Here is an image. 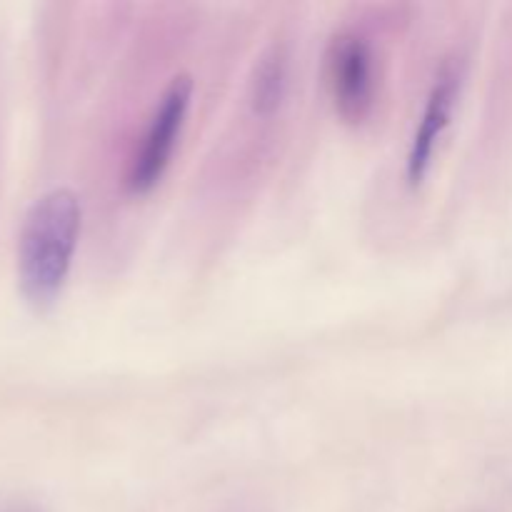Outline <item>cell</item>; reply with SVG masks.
Here are the masks:
<instances>
[{
    "label": "cell",
    "instance_id": "obj_4",
    "mask_svg": "<svg viewBox=\"0 0 512 512\" xmlns=\"http://www.w3.org/2000/svg\"><path fill=\"white\" fill-rule=\"evenodd\" d=\"M458 93V73L443 70V73L438 75V80H435L428 100H425L423 115H420V123L418 128H415L413 140H410L408 160H405V175H408V183L413 185V188H418L425 180V175L430 173L435 148H438L440 138H443V133L448 130L450 120H453Z\"/></svg>",
    "mask_w": 512,
    "mask_h": 512
},
{
    "label": "cell",
    "instance_id": "obj_3",
    "mask_svg": "<svg viewBox=\"0 0 512 512\" xmlns=\"http://www.w3.org/2000/svg\"><path fill=\"white\" fill-rule=\"evenodd\" d=\"M328 88L338 118L348 125L368 120L375 105V58L368 40L340 33L328 48Z\"/></svg>",
    "mask_w": 512,
    "mask_h": 512
},
{
    "label": "cell",
    "instance_id": "obj_5",
    "mask_svg": "<svg viewBox=\"0 0 512 512\" xmlns=\"http://www.w3.org/2000/svg\"><path fill=\"white\" fill-rule=\"evenodd\" d=\"M288 85V60L280 48L268 50L255 65L253 83H250V103L260 115H270L280 108Z\"/></svg>",
    "mask_w": 512,
    "mask_h": 512
},
{
    "label": "cell",
    "instance_id": "obj_2",
    "mask_svg": "<svg viewBox=\"0 0 512 512\" xmlns=\"http://www.w3.org/2000/svg\"><path fill=\"white\" fill-rule=\"evenodd\" d=\"M190 103H193V80H190V75H178L165 88L163 98H160L158 108H155L153 118H150L148 130H145L143 143H140L138 153H135L133 163H130V193H150L160 183L170 160H173L175 145H178L180 133H183Z\"/></svg>",
    "mask_w": 512,
    "mask_h": 512
},
{
    "label": "cell",
    "instance_id": "obj_1",
    "mask_svg": "<svg viewBox=\"0 0 512 512\" xmlns=\"http://www.w3.org/2000/svg\"><path fill=\"white\" fill-rule=\"evenodd\" d=\"M80 225L83 208L68 188L48 190L25 213L18 233V283L33 305H50L63 290Z\"/></svg>",
    "mask_w": 512,
    "mask_h": 512
}]
</instances>
